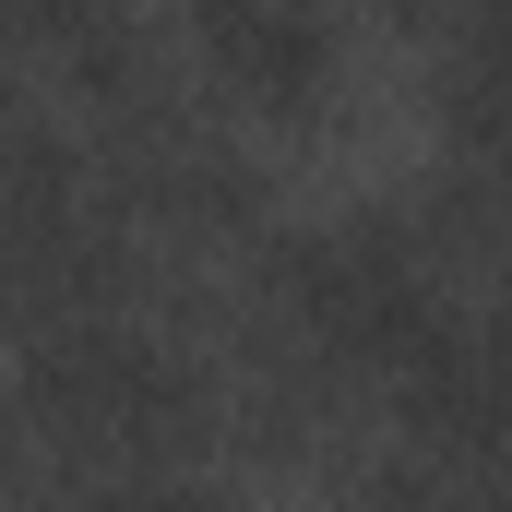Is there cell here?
<instances>
[{
    "label": "cell",
    "instance_id": "1",
    "mask_svg": "<svg viewBox=\"0 0 512 512\" xmlns=\"http://www.w3.org/2000/svg\"><path fill=\"white\" fill-rule=\"evenodd\" d=\"M215 417H227L215 370L131 310H84V322L24 334V429H48L84 477L96 465H191L215 441Z\"/></svg>",
    "mask_w": 512,
    "mask_h": 512
},
{
    "label": "cell",
    "instance_id": "2",
    "mask_svg": "<svg viewBox=\"0 0 512 512\" xmlns=\"http://www.w3.org/2000/svg\"><path fill=\"white\" fill-rule=\"evenodd\" d=\"M0 310H24V334L131 310V215L108 203L96 143L36 108H0Z\"/></svg>",
    "mask_w": 512,
    "mask_h": 512
},
{
    "label": "cell",
    "instance_id": "3",
    "mask_svg": "<svg viewBox=\"0 0 512 512\" xmlns=\"http://www.w3.org/2000/svg\"><path fill=\"white\" fill-rule=\"evenodd\" d=\"M191 48H203V96L215 120H322L334 84H346V36L322 0H203L191 12Z\"/></svg>",
    "mask_w": 512,
    "mask_h": 512
},
{
    "label": "cell",
    "instance_id": "4",
    "mask_svg": "<svg viewBox=\"0 0 512 512\" xmlns=\"http://www.w3.org/2000/svg\"><path fill=\"white\" fill-rule=\"evenodd\" d=\"M0 48L48 60V72L84 96L96 72H120L143 36H131V0H0Z\"/></svg>",
    "mask_w": 512,
    "mask_h": 512
},
{
    "label": "cell",
    "instance_id": "5",
    "mask_svg": "<svg viewBox=\"0 0 512 512\" xmlns=\"http://www.w3.org/2000/svg\"><path fill=\"white\" fill-rule=\"evenodd\" d=\"M48 512H227L191 465H96L84 489H60Z\"/></svg>",
    "mask_w": 512,
    "mask_h": 512
}]
</instances>
